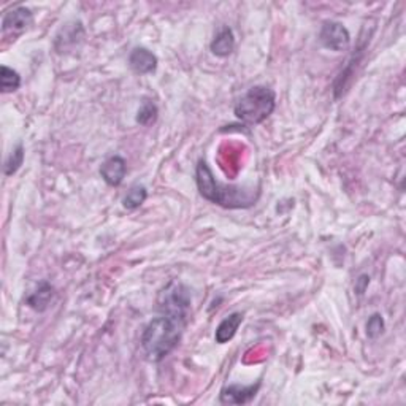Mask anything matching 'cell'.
Segmentation results:
<instances>
[{
  "label": "cell",
  "mask_w": 406,
  "mask_h": 406,
  "mask_svg": "<svg viewBox=\"0 0 406 406\" xmlns=\"http://www.w3.org/2000/svg\"><path fill=\"white\" fill-rule=\"evenodd\" d=\"M196 182L200 196L205 200L229 210L251 208L252 205H256L259 196H261L259 187L254 186L222 184L215 178L213 172H211L208 164L203 159H200L197 162Z\"/></svg>",
  "instance_id": "1"
},
{
  "label": "cell",
  "mask_w": 406,
  "mask_h": 406,
  "mask_svg": "<svg viewBox=\"0 0 406 406\" xmlns=\"http://www.w3.org/2000/svg\"><path fill=\"white\" fill-rule=\"evenodd\" d=\"M186 326V319L170 314H159L150 321L141 335V348L146 358L154 363L164 361L178 346Z\"/></svg>",
  "instance_id": "2"
},
{
  "label": "cell",
  "mask_w": 406,
  "mask_h": 406,
  "mask_svg": "<svg viewBox=\"0 0 406 406\" xmlns=\"http://www.w3.org/2000/svg\"><path fill=\"white\" fill-rule=\"evenodd\" d=\"M276 96L267 86H254L246 91L235 103L233 113L241 122L257 126L268 119L275 111Z\"/></svg>",
  "instance_id": "3"
},
{
  "label": "cell",
  "mask_w": 406,
  "mask_h": 406,
  "mask_svg": "<svg viewBox=\"0 0 406 406\" xmlns=\"http://www.w3.org/2000/svg\"><path fill=\"white\" fill-rule=\"evenodd\" d=\"M157 308L161 314H170L180 319H189L191 293L180 281H172L159 293Z\"/></svg>",
  "instance_id": "4"
},
{
  "label": "cell",
  "mask_w": 406,
  "mask_h": 406,
  "mask_svg": "<svg viewBox=\"0 0 406 406\" xmlns=\"http://www.w3.org/2000/svg\"><path fill=\"white\" fill-rule=\"evenodd\" d=\"M319 42L324 48L341 52L351 45L349 31L338 21H326L319 31Z\"/></svg>",
  "instance_id": "5"
},
{
  "label": "cell",
  "mask_w": 406,
  "mask_h": 406,
  "mask_svg": "<svg viewBox=\"0 0 406 406\" xmlns=\"http://www.w3.org/2000/svg\"><path fill=\"white\" fill-rule=\"evenodd\" d=\"M261 386H262L261 381H257L256 384H249V386H241V384L226 386L219 393V400H221V403H224V405H246L257 396Z\"/></svg>",
  "instance_id": "6"
},
{
  "label": "cell",
  "mask_w": 406,
  "mask_h": 406,
  "mask_svg": "<svg viewBox=\"0 0 406 406\" xmlns=\"http://www.w3.org/2000/svg\"><path fill=\"white\" fill-rule=\"evenodd\" d=\"M127 173V164L126 159L121 156H111L100 167V176L108 186H119L126 178Z\"/></svg>",
  "instance_id": "7"
},
{
  "label": "cell",
  "mask_w": 406,
  "mask_h": 406,
  "mask_svg": "<svg viewBox=\"0 0 406 406\" xmlns=\"http://www.w3.org/2000/svg\"><path fill=\"white\" fill-rule=\"evenodd\" d=\"M34 13L26 7H16L7 11L2 20V31L3 32H16L20 34L32 24Z\"/></svg>",
  "instance_id": "8"
},
{
  "label": "cell",
  "mask_w": 406,
  "mask_h": 406,
  "mask_svg": "<svg viewBox=\"0 0 406 406\" xmlns=\"http://www.w3.org/2000/svg\"><path fill=\"white\" fill-rule=\"evenodd\" d=\"M129 66L138 75H148L156 72L157 68V57L154 52L143 48V46H137L129 55Z\"/></svg>",
  "instance_id": "9"
},
{
  "label": "cell",
  "mask_w": 406,
  "mask_h": 406,
  "mask_svg": "<svg viewBox=\"0 0 406 406\" xmlns=\"http://www.w3.org/2000/svg\"><path fill=\"white\" fill-rule=\"evenodd\" d=\"M243 313H238V311H235V313L229 314L226 319H222V322L219 326L216 327V333H215V340L217 345H226L231 341L235 335H237V331L241 326V322H243Z\"/></svg>",
  "instance_id": "10"
},
{
  "label": "cell",
  "mask_w": 406,
  "mask_h": 406,
  "mask_svg": "<svg viewBox=\"0 0 406 406\" xmlns=\"http://www.w3.org/2000/svg\"><path fill=\"white\" fill-rule=\"evenodd\" d=\"M210 50L217 57L231 56L235 50V35L229 26H224L216 34L213 42L210 45Z\"/></svg>",
  "instance_id": "11"
},
{
  "label": "cell",
  "mask_w": 406,
  "mask_h": 406,
  "mask_svg": "<svg viewBox=\"0 0 406 406\" xmlns=\"http://www.w3.org/2000/svg\"><path fill=\"white\" fill-rule=\"evenodd\" d=\"M52 297H55V287H52L50 282H40L37 289H35L31 296L27 297L26 300V303L31 307L32 310L35 311H38V313H42V311H45L46 308L50 307V303H51V300Z\"/></svg>",
  "instance_id": "12"
},
{
  "label": "cell",
  "mask_w": 406,
  "mask_h": 406,
  "mask_svg": "<svg viewBox=\"0 0 406 406\" xmlns=\"http://www.w3.org/2000/svg\"><path fill=\"white\" fill-rule=\"evenodd\" d=\"M146 198H148L146 187L141 184H135L127 191L126 197L122 198V207L126 210H137L146 202Z\"/></svg>",
  "instance_id": "13"
},
{
  "label": "cell",
  "mask_w": 406,
  "mask_h": 406,
  "mask_svg": "<svg viewBox=\"0 0 406 406\" xmlns=\"http://www.w3.org/2000/svg\"><path fill=\"white\" fill-rule=\"evenodd\" d=\"M21 86V76L16 70L10 68L7 66L0 67V89L3 94L15 92L20 89Z\"/></svg>",
  "instance_id": "14"
},
{
  "label": "cell",
  "mask_w": 406,
  "mask_h": 406,
  "mask_svg": "<svg viewBox=\"0 0 406 406\" xmlns=\"http://www.w3.org/2000/svg\"><path fill=\"white\" fill-rule=\"evenodd\" d=\"M159 115V110L156 107V103L150 99H143L141 102V107L137 113V122L141 126H150L152 122H156Z\"/></svg>",
  "instance_id": "15"
},
{
  "label": "cell",
  "mask_w": 406,
  "mask_h": 406,
  "mask_svg": "<svg viewBox=\"0 0 406 406\" xmlns=\"http://www.w3.org/2000/svg\"><path fill=\"white\" fill-rule=\"evenodd\" d=\"M22 162H24V146L20 143L13 151H11L7 161H5V176L15 175L17 170L21 168Z\"/></svg>",
  "instance_id": "16"
},
{
  "label": "cell",
  "mask_w": 406,
  "mask_h": 406,
  "mask_svg": "<svg viewBox=\"0 0 406 406\" xmlns=\"http://www.w3.org/2000/svg\"><path fill=\"white\" fill-rule=\"evenodd\" d=\"M384 327H386V324H384V319H382V316L379 313L372 314V317H370L367 322V337L372 340L378 338L379 335L384 332Z\"/></svg>",
  "instance_id": "17"
},
{
  "label": "cell",
  "mask_w": 406,
  "mask_h": 406,
  "mask_svg": "<svg viewBox=\"0 0 406 406\" xmlns=\"http://www.w3.org/2000/svg\"><path fill=\"white\" fill-rule=\"evenodd\" d=\"M368 284H370V278L367 275H362L361 278H358L357 281H356V292L358 293V296H362V293L367 291V287H368Z\"/></svg>",
  "instance_id": "18"
}]
</instances>
